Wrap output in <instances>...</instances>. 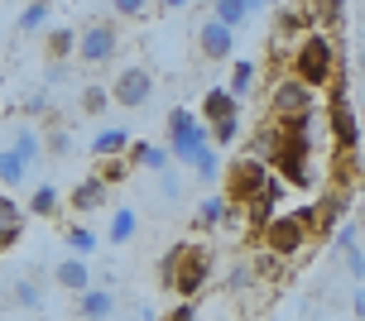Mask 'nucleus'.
<instances>
[{"mask_svg": "<svg viewBox=\"0 0 365 321\" xmlns=\"http://www.w3.org/2000/svg\"><path fill=\"white\" fill-rule=\"evenodd\" d=\"M212 268H217V254L212 245H202V240H182L173 250L159 259V283L168 293H178L182 302H192L202 288L212 283Z\"/></svg>", "mask_w": 365, "mask_h": 321, "instance_id": "1", "label": "nucleus"}, {"mask_svg": "<svg viewBox=\"0 0 365 321\" xmlns=\"http://www.w3.org/2000/svg\"><path fill=\"white\" fill-rule=\"evenodd\" d=\"M289 77H298L303 87L322 91L336 82V43H331L322 29H312L308 38H298L289 48Z\"/></svg>", "mask_w": 365, "mask_h": 321, "instance_id": "2", "label": "nucleus"}, {"mask_svg": "<svg viewBox=\"0 0 365 321\" xmlns=\"http://www.w3.org/2000/svg\"><path fill=\"white\" fill-rule=\"evenodd\" d=\"M168 154H173V163L178 168H192V163L212 149V135H207V125H202V115H192L187 106H173L168 110Z\"/></svg>", "mask_w": 365, "mask_h": 321, "instance_id": "3", "label": "nucleus"}, {"mask_svg": "<svg viewBox=\"0 0 365 321\" xmlns=\"http://www.w3.org/2000/svg\"><path fill=\"white\" fill-rule=\"evenodd\" d=\"M269 182H274L269 163H259V159H250V154H240V159L226 163V178H221V196H226L231 206H245V201H255L259 192H269Z\"/></svg>", "mask_w": 365, "mask_h": 321, "instance_id": "4", "label": "nucleus"}, {"mask_svg": "<svg viewBox=\"0 0 365 321\" xmlns=\"http://www.w3.org/2000/svg\"><path fill=\"white\" fill-rule=\"evenodd\" d=\"M317 110V91L303 87L298 77H279L269 87V120H279V125H289V120H303V115H312Z\"/></svg>", "mask_w": 365, "mask_h": 321, "instance_id": "5", "label": "nucleus"}, {"mask_svg": "<svg viewBox=\"0 0 365 321\" xmlns=\"http://www.w3.org/2000/svg\"><path fill=\"white\" fill-rule=\"evenodd\" d=\"M327 135L336 149H361L365 130H361V115L351 106V96L341 82H331V101H327Z\"/></svg>", "mask_w": 365, "mask_h": 321, "instance_id": "6", "label": "nucleus"}, {"mask_svg": "<svg viewBox=\"0 0 365 321\" xmlns=\"http://www.w3.org/2000/svg\"><path fill=\"white\" fill-rule=\"evenodd\" d=\"M259 250H269V254H279V259H298V254L308 250V231L298 226V216L293 211H279L259 231Z\"/></svg>", "mask_w": 365, "mask_h": 321, "instance_id": "7", "label": "nucleus"}, {"mask_svg": "<svg viewBox=\"0 0 365 321\" xmlns=\"http://www.w3.org/2000/svg\"><path fill=\"white\" fill-rule=\"evenodd\" d=\"M115 48H120V29L110 19H91L77 34V63H87V68H106L115 58Z\"/></svg>", "mask_w": 365, "mask_h": 321, "instance_id": "8", "label": "nucleus"}, {"mask_svg": "<svg viewBox=\"0 0 365 321\" xmlns=\"http://www.w3.org/2000/svg\"><path fill=\"white\" fill-rule=\"evenodd\" d=\"M154 96V72L140 68V63H130V68L115 72V82H110V101L115 106H125V110H140Z\"/></svg>", "mask_w": 365, "mask_h": 321, "instance_id": "9", "label": "nucleus"}, {"mask_svg": "<svg viewBox=\"0 0 365 321\" xmlns=\"http://www.w3.org/2000/svg\"><path fill=\"white\" fill-rule=\"evenodd\" d=\"M269 173H279V182L284 187H298V192H308V187H317V168H312V154H303V149H279L269 159Z\"/></svg>", "mask_w": 365, "mask_h": 321, "instance_id": "10", "label": "nucleus"}, {"mask_svg": "<svg viewBox=\"0 0 365 321\" xmlns=\"http://www.w3.org/2000/svg\"><path fill=\"white\" fill-rule=\"evenodd\" d=\"M197 53L207 58V63H231V58H236V29L221 24L217 15H207L197 24Z\"/></svg>", "mask_w": 365, "mask_h": 321, "instance_id": "11", "label": "nucleus"}, {"mask_svg": "<svg viewBox=\"0 0 365 321\" xmlns=\"http://www.w3.org/2000/svg\"><path fill=\"white\" fill-rule=\"evenodd\" d=\"M365 173V163H361V149H331V168H327V182L331 187H356Z\"/></svg>", "mask_w": 365, "mask_h": 321, "instance_id": "12", "label": "nucleus"}, {"mask_svg": "<svg viewBox=\"0 0 365 321\" xmlns=\"http://www.w3.org/2000/svg\"><path fill=\"white\" fill-rule=\"evenodd\" d=\"M53 283L63 288V293H87L91 288V268H87V259H77V254H68V259H58L53 264Z\"/></svg>", "mask_w": 365, "mask_h": 321, "instance_id": "13", "label": "nucleus"}, {"mask_svg": "<svg viewBox=\"0 0 365 321\" xmlns=\"http://www.w3.org/2000/svg\"><path fill=\"white\" fill-rule=\"evenodd\" d=\"M77 317L82 321H110L115 317V293H110V288H87V293H77Z\"/></svg>", "mask_w": 365, "mask_h": 321, "instance_id": "14", "label": "nucleus"}, {"mask_svg": "<svg viewBox=\"0 0 365 321\" xmlns=\"http://www.w3.org/2000/svg\"><path fill=\"white\" fill-rule=\"evenodd\" d=\"M240 206H231L226 196H207L197 211H192V231H217V226H231Z\"/></svg>", "mask_w": 365, "mask_h": 321, "instance_id": "15", "label": "nucleus"}, {"mask_svg": "<svg viewBox=\"0 0 365 321\" xmlns=\"http://www.w3.org/2000/svg\"><path fill=\"white\" fill-rule=\"evenodd\" d=\"M106 196H110V187L96 178V173H87V178H77V187L68 192V201H73V211H101Z\"/></svg>", "mask_w": 365, "mask_h": 321, "instance_id": "16", "label": "nucleus"}, {"mask_svg": "<svg viewBox=\"0 0 365 321\" xmlns=\"http://www.w3.org/2000/svg\"><path fill=\"white\" fill-rule=\"evenodd\" d=\"M279 149H284V125L264 115V120H259V125H255V135H250V159L269 163L274 154H279Z\"/></svg>", "mask_w": 365, "mask_h": 321, "instance_id": "17", "label": "nucleus"}, {"mask_svg": "<svg viewBox=\"0 0 365 321\" xmlns=\"http://www.w3.org/2000/svg\"><path fill=\"white\" fill-rule=\"evenodd\" d=\"M231 115H240V101L226 87H212L202 96V125H217V120H231Z\"/></svg>", "mask_w": 365, "mask_h": 321, "instance_id": "18", "label": "nucleus"}, {"mask_svg": "<svg viewBox=\"0 0 365 321\" xmlns=\"http://www.w3.org/2000/svg\"><path fill=\"white\" fill-rule=\"evenodd\" d=\"M130 144H135V135H130L125 125H115V130H101V135L91 140V154H96V159H125Z\"/></svg>", "mask_w": 365, "mask_h": 321, "instance_id": "19", "label": "nucleus"}, {"mask_svg": "<svg viewBox=\"0 0 365 321\" xmlns=\"http://www.w3.org/2000/svg\"><path fill=\"white\" fill-rule=\"evenodd\" d=\"M135 235H140V211H135V206H115V211H110L106 240H110V245H130Z\"/></svg>", "mask_w": 365, "mask_h": 321, "instance_id": "20", "label": "nucleus"}, {"mask_svg": "<svg viewBox=\"0 0 365 321\" xmlns=\"http://www.w3.org/2000/svg\"><path fill=\"white\" fill-rule=\"evenodd\" d=\"M226 178V154L221 149H207L197 163H192V182H202V187H212V182Z\"/></svg>", "mask_w": 365, "mask_h": 321, "instance_id": "21", "label": "nucleus"}, {"mask_svg": "<svg viewBox=\"0 0 365 321\" xmlns=\"http://www.w3.org/2000/svg\"><path fill=\"white\" fill-rule=\"evenodd\" d=\"M43 53L53 58V63L73 58L77 53V29H48V34H43Z\"/></svg>", "mask_w": 365, "mask_h": 321, "instance_id": "22", "label": "nucleus"}, {"mask_svg": "<svg viewBox=\"0 0 365 321\" xmlns=\"http://www.w3.org/2000/svg\"><path fill=\"white\" fill-rule=\"evenodd\" d=\"M48 15H53L48 0H29L24 15H19V34H43V29H48Z\"/></svg>", "mask_w": 365, "mask_h": 321, "instance_id": "23", "label": "nucleus"}, {"mask_svg": "<svg viewBox=\"0 0 365 321\" xmlns=\"http://www.w3.org/2000/svg\"><path fill=\"white\" fill-rule=\"evenodd\" d=\"M10 149H15V154H19L24 163H29V168H34V163L43 159V135L24 125V130H15V144H10Z\"/></svg>", "mask_w": 365, "mask_h": 321, "instance_id": "24", "label": "nucleus"}, {"mask_svg": "<svg viewBox=\"0 0 365 321\" xmlns=\"http://www.w3.org/2000/svg\"><path fill=\"white\" fill-rule=\"evenodd\" d=\"M284 264H289V259H279V254L259 250L255 259H250V273H255L259 283H279V278H284Z\"/></svg>", "mask_w": 365, "mask_h": 321, "instance_id": "25", "label": "nucleus"}, {"mask_svg": "<svg viewBox=\"0 0 365 321\" xmlns=\"http://www.w3.org/2000/svg\"><path fill=\"white\" fill-rule=\"evenodd\" d=\"M10 302L24 307V312H38V307H43V288H38V278H19V283L10 288Z\"/></svg>", "mask_w": 365, "mask_h": 321, "instance_id": "26", "label": "nucleus"}, {"mask_svg": "<svg viewBox=\"0 0 365 321\" xmlns=\"http://www.w3.org/2000/svg\"><path fill=\"white\" fill-rule=\"evenodd\" d=\"M303 10H308V19H312V29L317 24H341V0H303Z\"/></svg>", "mask_w": 365, "mask_h": 321, "instance_id": "27", "label": "nucleus"}, {"mask_svg": "<svg viewBox=\"0 0 365 321\" xmlns=\"http://www.w3.org/2000/svg\"><path fill=\"white\" fill-rule=\"evenodd\" d=\"M24 178H29V163L19 159L15 149H0V182H5V187H19Z\"/></svg>", "mask_w": 365, "mask_h": 321, "instance_id": "28", "label": "nucleus"}, {"mask_svg": "<svg viewBox=\"0 0 365 321\" xmlns=\"http://www.w3.org/2000/svg\"><path fill=\"white\" fill-rule=\"evenodd\" d=\"M212 15H217L221 24H231V29H240V24L250 19V5H245V0H212Z\"/></svg>", "mask_w": 365, "mask_h": 321, "instance_id": "29", "label": "nucleus"}, {"mask_svg": "<svg viewBox=\"0 0 365 321\" xmlns=\"http://www.w3.org/2000/svg\"><path fill=\"white\" fill-rule=\"evenodd\" d=\"M250 82H255V63H250V58H231V96H245V91H250Z\"/></svg>", "mask_w": 365, "mask_h": 321, "instance_id": "30", "label": "nucleus"}, {"mask_svg": "<svg viewBox=\"0 0 365 321\" xmlns=\"http://www.w3.org/2000/svg\"><path fill=\"white\" fill-rule=\"evenodd\" d=\"M207 135H212V149H231V144L240 140V115H231V120H217V125H207Z\"/></svg>", "mask_w": 365, "mask_h": 321, "instance_id": "31", "label": "nucleus"}, {"mask_svg": "<svg viewBox=\"0 0 365 321\" xmlns=\"http://www.w3.org/2000/svg\"><path fill=\"white\" fill-rule=\"evenodd\" d=\"M29 211H34V216H58V187L38 182L34 192H29Z\"/></svg>", "mask_w": 365, "mask_h": 321, "instance_id": "32", "label": "nucleus"}, {"mask_svg": "<svg viewBox=\"0 0 365 321\" xmlns=\"http://www.w3.org/2000/svg\"><path fill=\"white\" fill-rule=\"evenodd\" d=\"M135 168H130L125 159H96V178L106 182V187H115V182H125Z\"/></svg>", "mask_w": 365, "mask_h": 321, "instance_id": "33", "label": "nucleus"}, {"mask_svg": "<svg viewBox=\"0 0 365 321\" xmlns=\"http://www.w3.org/2000/svg\"><path fill=\"white\" fill-rule=\"evenodd\" d=\"M68 250H73L77 259H87V254L96 250V231H91V226H68Z\"/></svg>", "mask_w": 365, "mask_h": 321, "instance_id": "34", "label": "nucleus"}, {"mask_svg": "<svg viewBox=\"0 0 365 321\" xmlns=\"http://www.w3.org/2000/svg\"><path fill=\"white\" fill-rule=\"evenodd\" d=\"M82 115H101V110L110 106V87H82Z\"/></svg>", "mask_w": 365, "mask_h": 321, "instance_id": "35", "label": "nucleus"}, {"mask_svg": "<svg viewBox=\"0 0 365 321\" xmlns=\"http://www.w3.org/2000/svg\"><path fill=\"white\" fill-rule=\"evenodd\" d=\"M336 250L341 254H351V250H361V226H356V221H341V226H336Z\"/></svg>", "mask_w": 365, "mask_h": 321, "instance_id": "36", "label": "nucleus"}, {"mask_svg": "<svg viewBox=\"0 0 365 321\" xmlns=\"http://www.w3.org/2000/svg\"><path fill=\"white\" fill-rule=\"evenodd\" d=\"M149 5H154V0H110V10H115L120 19H145Z\"/></svg>", "mask_w": 365, "mask_h": 321, "instance_id": "37", "label": "nucleus"}, {"mask_svg": "<svg viewBox=\"0 0 365 321\" xmlns=\"http://www.w3.org/2000/svg\"><path fill=\"white\" fill-rule=\"evenodd\" d=\"M159 192H164L168 201H173V196L182 192V168H178V163H173V168H164V173H159Z\"/></svg>", "mask_w": 365, "mask_h": 321, "instance_id": "38", "label": "nucleus"}, {"mask_svg": "<svg viewBox=\"0 0 365 321\" xmlns=\"http://www.w3.org/2000/svg\"><path fill=\"white\" fill-rule=\"evenodd\" d=\"M68 149H73V140H68V130H48V135H43V154H53V159H63Z\"/></svg>", "mask_w": 365, "mask_h": 321, "instance_id": "39", "label": "nucleus"}, {"mask_svg": "<svg viewBox=\"0 0 365 321\" xmlns=\"http://www.w3.org/2000/svg\"><path fill=\"white\" fill-rule=\"evenodd\" d=\"M250 283H255V273H250V264H236L231 273H226V288H231V293H245Z\"/></svg>", "mask_w": 365, "mask_h": 321, "instance_id": "40", "label": "nucleus"}, {"mask_svg": "<svg viewBox=\"0 0 365 321\" xmlns=\"http://www.w3.org/2000/svg\"><path fill=\"white\" fill-rule=\"evenodd\" d=\"M149 154H154V144L135 140V144H130V154H125V163H130V168H149Z\"/></svg>", "mask_w": 365, "mask_h": 321, "instance_id": "41", "label": "nucleus"}, {"mask_svg": "<svg viewBox=\"0 0 365 321\" xmlns=\"http://www.w3.org/2000/svg\"><path fill=\"white\" fill-rule=\"evenodd\" d=\"M0 226H24V206L10 201V196H0Z\"/></svg>", "mask_w": 365, "mask_h": 321, "instance_id": "42", "label": "nucleus"}, {"mask_svg": "<svg viewBox=\"0 0 365 321\" xmlns=\"http://www.w3.org/2000/svg\"><path fill=\"white\" fill-rule=\"evenodd\" d=\"M341 259H346L351 278H365V250H351V254H341Z\"/></svg>", "mask_w": 365, "mask_h": 321, "instance_id": "43", "label": "nucleus"}, {"mask_svg": "<svg viewBox=\"0 0 365 321\" xmlns=\"http://www.w3.org/2000/svg\"><path fill=\"white\" fill-rule=\"evenodd\" d=\"M19 235H24V226H0V254H5V250H15V245H19Z\"/></svg>", "mask_w": 365, "mask_h": 321, "instance_id": "44", "label": "nucleus"}, {"mask_svg": "<svg viewBox=\"0 0 365 321\" xmlns=\"http://www.w3.org/2000/svg\"><path fill=\"white\" fill-rule=\"evenodd\" d=\"M164 321H197V312H192V302H178L173 312H168Z\"/></svg>", "mask_w": 365, "mask_h": 321, "instance_id": "45", "label": "nucleus"}, {"mask_svg": "<svg viewBox=\"0 0 365 321\" xmlns=\"http://www.w3.org/2000/svg\"><path fill=\"white\" fill-rule=\"evenodd\" d=\"M24 110H29V115H43V110H48V96H43V91H38V96H29V101H24Z\"/></svg>", "mask_w": 365, "mask_h": 321, "instance_id": "46", "label": "nucleus"}, {"mask_svg": "<svg viewBox=\"0 0 365 321\" xmlns=\"http://www.w3.org/2000/svg\"><path fill=\"white\" fill-rule=\"evenodd\" d=\"M164 10H182V5H192V0H159Z\"/></svg>", "mask_w": 365, "mask_h": 321, "instance_id": "47", "label": "nucleus"}, {"mask_svg": "<svg viewBox=\"0 0 365 321\" xmlns=\"http://www.w3.org/2000/svg\"><path fill=\"white\" fill-rule=\"evenodd\" d=\"M356 317H365V293L356 288Z\"/></svg>", "mask_w": 365, "mask_h": 321, "instance_id": "48", "label": "nucleus"}, {"mask_svg": "<svg viewBox=\"0 0 365 321\" xmlns=\"http://www.w3.org/2000/svg\"><path fill=\"white\" fill-rule=\"evenodd\" d=\"M245 5H250V15H255V10H264V5H269V0H245Z\"/></svg>", "mask_w": 365, "mask_h": 321, "instance_id": "49", "label": "nucleus"}, {"mask_svg": "<svg viewBox=\"0 0 365 321\" xmlns=\"http://www.w3.org/2000/svg\"><path fill=\"white\" fill-rule=\"evenodd\" d=\"M356 68H361V77H365V48H361V58H356Z\"/></svg>", "mask_w": 365, "mask_h": 321, "instance_id": "50", "label": "nucleus"}, {"mask_svg": "<svg viewBox=\"0 0 365 321\" xmlns=\"http://www.w3.org/2000/svg\"><path fill=\"white\" fill-rule=\"evenodd\" d=\"M356 192H361V196H365V173H361V182H356Z\"/></svg>", "mask_w": 365, "mask_h": 321, "instance_id": "51", "label": "nucleus"}, {"mask_svg": "<svg viewBox=\"0 0 365 321\" xmlns=\"http://www.w3.org/2000/svg\"><path fill=\"white\" fill-rule=\"evenodd\" d=\"M356 115H361V120H365V96H361V106H356Z\"/></svg>", "mask_w": 365, "mask_h": 321, "instance_id": "52", "label": "nucleus"}, {"mask_svg": "<svg viewBox=\"0 0 365 321\" xmlns=\"http://www.w3.org/2000/svg\"><path fill=\"white\" fill-rule=\"evenodd\" d=\"M361 149H365V140H361Z\"/></svg>", "mask_w": 365, "mask_h": 321, "instance_id": "53", "label": "nucleus"}]
</instances>
